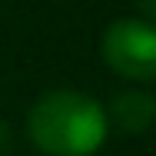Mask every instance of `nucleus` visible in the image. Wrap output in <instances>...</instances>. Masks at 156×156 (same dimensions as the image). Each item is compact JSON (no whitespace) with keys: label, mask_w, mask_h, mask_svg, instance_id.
Listing matches in <instances>:
<instances>
[{"label":"nucleus","mask_w":156,"mask_h":156,"mask_svg":"<svg viewBox=\"0 0 156 156\" xmlns=\"http://www.w3.org/2000/svg\"><path fill=\"white\" fill-rule=\"evenodd\" d=\"M110 133L103 103L80 90L43 93L27 113V136L43 156H93Z\"/></svg>","instance_id":"f257e3e1"},{"label":"nucleus","mask_w":156,"mask_h":156,"mask_svg":"<svg viewBox=\"0 0 156 156\" xmlns=\"http://www.w3.org/2000/svg\"><path fill=\"white\" fill-rule=\"evenodd\" d=\"M103 60L126 80H156V23L113 20L103 33Z\"/></svg>","instance_id":"f03ea898"},{"label":"nucleus","mask_w":156,"mask_h":156,"mask_svg":"<svg viewBox=\"0 0 156 156\" xmlns=\"http://www.w3.org/2000/svg\"><path fill=\"white\" fill-rule=\"evenodd\" d=\"M106 120L129 136H140L156 123V100L143 90H123V93L113 96V103L106 110Z\"/></svg>","instance_id":"7ed1b4c3"},{"label":"nucleus","mask_w":156,"mask_h":156,"mask_svg":"<svg viewBox=\"0 0 156 156\" xmlns=\"http://www.w3.org/2000/svg\"><path fill=\"white\" fill-rule=\"evenodd\" d=\"M10 143H13V136H10V126H7L3 120H0V156H7Z\"/></svg>","instance_id":"20e7f679"},{"label":"nucleus","mask_w":156,"mask_h":156,"mask_svg":"<svg viewBox=\"0 0 156 156\" xmlns=\"http://www.w3.org/2000/svg\"><path fill=\"white\" fill-rule=\"evenodd\" d=\"M136 7H140L150 20H156V0H136Z\"/></svg>","instance_id":"39448f33"}]
</instances>
